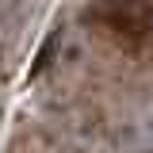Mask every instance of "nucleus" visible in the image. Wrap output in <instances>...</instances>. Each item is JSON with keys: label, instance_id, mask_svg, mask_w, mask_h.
<instances>
[{"label": "nucleus", "instance_id": "obj_2", "mask_svg": "<svg viewBox=\"0 0 153 153\" xmlns=\"http://www.w3.org/2000/svg\"><path fill=\"white\" fill-rule=\"evenodd\" d=\"M0 119H4V115H0Z\"/></svg>", "mask_w": 153, "mask_h": 153}, {"label": "nucleus", "instance_id": "obj_1", "mask_svg": "<svg viewBox=\"0 0 153 153\" xmlns=\"http://www.w3.org/2000/svg\"><path fill=\"white\" fill-rule=\"evenodd\" d=\"M149 27H153V4H149Z\"/></svg>", "mask_w": 153, "mask_h": 153}]
</instances>
